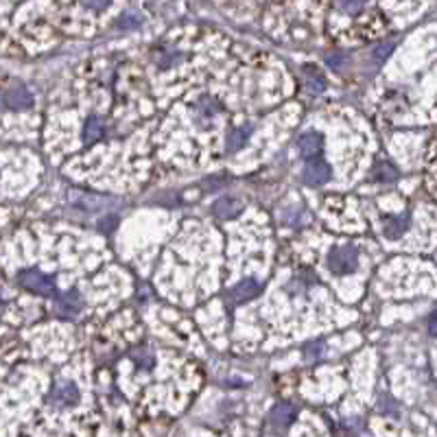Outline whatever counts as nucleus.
<instances>
[{
  "mask_svg": "<svg viewBox=\"0 0 437 437\" xmlns=\"http://www.w3.org/2000/svg\"><path fill=\"white\" fill-rule=\"evenodd\" d=\"M359 265V250L354 245H341L328 254V269L337 276H348Z\"/></svg>",
  "mask_w": 437,
  "mask_h": 437,
  "instance_id": "1",
  "label": "nucleus"
},
{
  "mask_svg": "<svg viewBox=\"0 0 437 437\" xmlns=\"http://www.w3.org/2000/svg\"><path fill=\"white\" fill-rule=\"evenodd\" d=\"M18 280H20V284L26 291H33V293H40V295H48V297L57 295V284H55V280L50 276H46V273L38 271V269L22 271Z\"/></svg>",
  "mask_w": 437,
  "mask_h": 437,
  "instance_id": "2",
  "label": "nucleus"
},
{
  "mask_svg": "<svg viewBox=\"0 0 437 437\" xmlns=\"http://www.w3.org/2000/svg\"><path fill=\"white\" fill-rule=\"evenodd\" d=\"M81 398V392L74 382L66 380V382H57L52 389H50V396H48V402L52 406H72L77 404Z\"/></svg>",
  "mask_w": 437,
  "mask_h": 437,
  "instance_id": "3",
  "label": "nucleus"
},
{
  "mask_svg": "<svg viewBox=\"0 0 437 437\" xmlns=\"http://www.w3.org/2000/svg\"><path fill=\"white\" fill-rule=\"evenodd\" d=\"M304 182L311 184V186H321L326 184L328 179H331V167H328V162L317 155V157H311L306 162V167H304Z\"/></svg>",
  "mask_w": 437,
  "mask_h": 437,
  "instance_id": "4",
  "label": "nucleus"
},
{
  "mask_svg": "<svg viewBox=\"0 0 437 437\" xmlns=\"http://www.w3.org/2000/svg\"><path fill=\"white\" fill-rule=\"evenodd\" d=\"M81 306H84V299H81L77 291H68L57 297V309L66 317H77L81 313Z\"/></svg>",
  "mask_w": 437,
  "mask_h": 437,
  "instance_id": "5",
  "label": "nucleus"
},
{
  "mask_svg": "<svg viewBox=\"0 0 437 437\" xmlns=\"http://www.w3.org/2000/svg\"><path fill=\"white\" fill-rule=\"evenodd\" d=\"M297 149H299V153H302L304 157H317V153L323 149V138L319 133H315V131H309V133H304L302 138L297 140Z\"/></svg>",
  "mask_w": 437,
  "mask_h": 437,
  "instance_id": "6",
  "label": "nucleus"
},
{
  "mask_svg": "<svg viewBox=\"0 0 437 437\" xmlns=\"http://www.w3.org/2000/svg\"><path fill=\"white\" fill-rule=\"evenodd\" d=\"M5 103H7L11 109H29V107L33 105V96H31V92L26 90L24 86H16V88L7 90Z\"/></svg>",
  "mask_w": 437,
  "mask_h": 437,
  "instance_id": "7",
  "label": "nucleus"
},
{
  "mask_svg": "<svg viewBox=\"0 0 437 437\" xmlns=\"http://www.w3.org/2000/svg\"><path fill=\"white\" fill-rule=\"evenodd\" d=\"M260 289H262L260 282L254 280V278L243 280V282L236 284L234 291H232V302H234V304H240V302H245V299H252V297H256V295L260 293Z\"/></svg>",
  "mask_w": 437,
  "mask_h": 437,
  "instance_id": "8",
  "label": "nucleus"
},
{
  "mask_svg": "<svg viewBox=\"0 0 437 437\" xmlns=\"http://www.w3.org/2000/svg\"><path fill=\"white\" fill-rule=\"evenodd\" d=\"M409 221H411V214H396V216H387L385 221V228H382V232H385L387 238H400L406 228H409Z\"/></svg>",
  "mask_w": 437,
  "mask_h": 437,
  "instance_id": "9",
  "label": "nucleus"
},
{
  "mask_svg": "<svg viewBox=\"0 0 437 437\" xmlns=\"http://www.w3.org/2000/svg\"><path fill=\"white\" fill-rule=\"evenodd\" d=\"M101 135H103V121L99 116H90L84 127V143L92 145L101 138Z\"/></svg>",
  "mask_w": 437,
  "mask_h": 437,
  "instance_id": "10",
  "label": "nucleus"
},
{
  "mask_svg": "<svg viewBox=\"0 0 437 437\" xmlns=\"http://www.w3.org/2000/svg\"><path fill=\"white\" fill-rule=\"evenodd\" d=\"M238 212H240V201H236L232 197H223V199H218L214 204V214L221 216V218H230Z\"/></svg>",
  "mask_w": 437,
  "mask_h": 437,
  "instance_id": "11",
  "label": "nucleus"
},
{
  "mask_svg": "<svg viewBox=\"0 0 437 437\" xmlns=\"http://www.w3.org/2000/svg\"><path fill=\"white\" fill-rule=\"evenodd\" d=\"M271 418H273V424L276 426H289L291 422H293V418H295V411H293V406L291 404H278L276 409H273V414H271Z\"/></svg>",
  "mask_w": 437,
  "mask_h": 437,
  "instance_id": "12",
  "label": "nucleus"
},
{
  "mask_svg": "<svg viewBox=\"0 0 437 437\" xmlns=\"http://www.w3.org/2000/svg\"><path fill=\"white\" fill-rule=\"evenodd\" d=\"M302 74H304V81H306V88L313 92V94H319L321 90H323V79H321V74L313 68V66H304L302 68Z\"/></svg>",
  "mask_w": 437,
  "mask_h": 437,
  "instance_id": "13",
  "label": "nucleus"
},
{
  "mask_svg": "<svg viewBox=\"0 0 437 437\" xmlns=\"http://www.w3.org/2000/svg\"><path fill=\"white\" fill-rule=\"evenodd\" d=\"M248 135H250V127H240V129L230 131L228 143H226L228 151H238V149H243V145L248 143Z\"/></svg>",
  "mask_w": 437,
  "mask_h": 437,
  "instance_id": "14",
  "label": "nucleus"
},
{
  "mask_svg": "<svg viewBox=\"0 0 437 437\" xmlns=\"http://www.w3.org/2000/svg\"><path fill=\"white\" fill-rule=\"evenodd\" d=\"M374 177L380 179V182H396L398 179V171L392 167L389 162H378L376 164V169H374Z\"/></svg>",
  "mask_w": 437,
  "mask_h": 437,
  "instance_id": "15",
  "label": "nucleus"
},
{
  "mask_svg": "<svg viewBox=\"0 0 437 437\" xmlns=\"http://www.w3.org/2000/svg\"><path fill=\"white\" fill-rule=\"evenodd\" d=\"M195 109L199 112V116L201 118H210L212 114H216L218 109H221V105H218L214 99H210V96H204V99H199V103L195 105Z\"/></svg>",
  "mask_w": 437,
  "mask_h": 437,
  "instance_id": "16",
  "label": "nucleus"
},
{
  "mask_svg": "<svg viewBox=\"0 0 437 437\" xmlns=\"http://www.w3.org/2000/svg\"><path fill=\"white\" fill-rule=\"evenodd\" d=\"M392 50H394V42H382V44H378V46H376V50L372 52V60L380 64V62L385 60Z\"/></svg>",
  "mask_w": 437,
  "mask_h": 437,
  "instance_id": "17",
  "label": "nucleus"
},
{
  "mask_svg": "<svg viewBox=\"0 0 437 437\" xmlns=\"http://www.w3.org/2000/svg\"><path fill=\"white\" fill-rule=\"evenodd\" d=\"M116 24H118V26H125V29H131V26H138V24H140V18L133 16V13H127V16L123 13Z\"/></svg>",
  "mask_w": 437,
  "mask_h": 437,
  "instance_id": "18",
  "label": "nucleus"
}]
</instances>
